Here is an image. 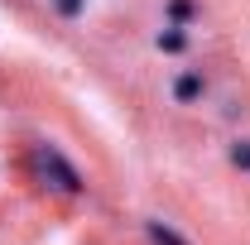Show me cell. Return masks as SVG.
Listing matches in <instances>:
<instances>
[{"label": "cell", "mask_w": 250, "mask_h": 245, "mask_svg": "<svg viewBox=\"0 0 250 245\" xmlns=\"http://www.w3.org/2000/svg\"><path fill=\"white\" fill-rule=\"evenodd\" d=\"M29 163H34V173H39V183H43V187L67 192V197H72V192H82V173H77V168H72V163H67L53 144H39Z\"/></svg>", "instance_id": "cell-1"}, {"label": "cell", "mask_w": 250, "mask_h": 245, "mask_svg": "<svg viewBox=\"0 0 250 245\" xmlns=\"http://www.w3.org/2000/svg\"><path fill=\"white\" fill-rule=\"evenodd\" d=\"M173 96H178V101H197V96H202V77H197V72H183V77L173 82Z\"/></svg>", "instance_id": "cell-2"}, {"label": "cell", "mask_w": 250, "mask_h": 245, "mask_svg": "<svg viewBox=\"0 0 250 245\" xmlns=\"http://www.w3.org/2000/svg\"><path fill=\"white\" fill-rule=\"evenodd\" d=\"M145 231H149V241H154V245H188L183 236H178L173 226H164V221H145Z\"/></svg>", "instance_id": "cell-3"}, {"label": "cell", "mask_w": 250, "mask_h": 245, "mask_svg": "<svg viewBox=\"0 0 250 245\" xmlns=\"http://www.w3.org/2000/svg\"><path fill=\"white\" fill-rule=\"evenodd\" d=\"M159 48H164V53H183L188 48V39L178 29H168V34H159Z\"/></svg>", "instance_id": "cell-4"}, {"label": "cell", "mask_w": 250, "mask_h": 245, "mask_svg": "<svg viewBox=\"0 0 250 245\" xmlns=\"http://www.w3.org/2000/svg\"><path fill=\"white\" fill-rule=\"evenodd\" d=\"M231 163H236V168H250V140H241V144L231 149Z\"/></svg>", "instance_id": "cell-5"}, {"label": "cell", "mask_w": 250, "mask_h": 245, "mask_svg": "<svg viewBox=\"0 0 250 245\" xmlns=\"http://www.w3.org/2000/svg\"><path fill=\"white\" fill-rule=\"evenodd\" d=\"M53 5H58V15L72 20V15H82V5H87V0H53Z\"/></svg>", "instance_id": "cell-6"}, {"label": "cell", "mask_w": 250, "mask_h": 245, "mask_svg": "<svg viewBox=\"0 0 250 245\" xmlns=\"http://www.w3.org/2000/svg\"><path fill=\"white\" fill-rule=\"evenodd\" d=\"M173 15H178V20H188V15H192V0H173Z\"/></svg>", "instance_id": "cell-7"}]
</instances>
